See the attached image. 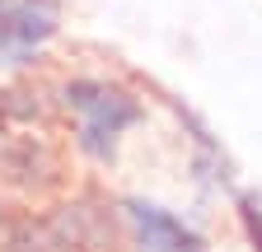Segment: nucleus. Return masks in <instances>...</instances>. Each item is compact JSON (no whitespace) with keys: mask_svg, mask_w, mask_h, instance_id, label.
<instances>
[{"mask_svg":"<svg viewBox=\"0 0 262 252\" xmlns=\"http://www.w3.org/2000/svg\"><path fill=\"white\" fill-rule=\"evenodd\" d=\"M141 234H145V247L150 252H196V243L173 224V219H164V215H155L150 206H141Z\"/></svg>","mask_w":262,"mask_h":252,"instance_id":"obj_1","label":"nucleus"}]
</instances>
